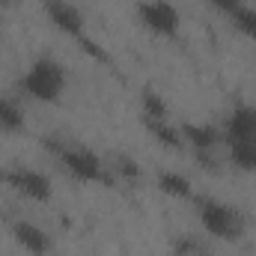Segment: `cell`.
<instances>
[{
    "mask_svg": "<svg viewBox=\"0 0 256 256\" xmlns=\"http://www.w3.org/2000/svg\"><path fill=\"white\" fill-rule=\"evenodd\" d=\"M182 128V140H185V149L196 152L200 161H208L212 155H218L224 149V134H220V126L214 122H179Z\"/></svg>",
    "mask_w": 256,
    "mask_h": 256,
    "instance_id": "7",
    "label": "cell"
},
{
    "mask_svg": "<svg viewBox=\"0 0 256 256\" xmlns=\"http://www.w3.org/2000/svg\"><path fill=\"white\" fill-rule=\"evenodd\" d=\"M0 30H3V0H0Z\"/></svg>",
    "mask_w": 256,
    "mask_h": 256,
    "instance_id": "19",
    "label": "cell"
},
{
    "mask_svg": "<svg viewBox=\"0 0 256 256\" xmlns=\"http://www.w3.org/2000/svg\"><path fill=\"white\" fill-rule=\"evenodd\" d=\"M194 214H196L200 226L212 238H218L224 244H236L248 232V220H244L242 208L232 206V202H226V200H220V196L194 194Z\"/></svg>",
    "mask_w": 256,
    "mask_h": 256,
    "instance_id": "2",
    "label": "cell"
},
{
    "mask_svg": "<svg viewBox=\"0 0 256 256\" xmlns=\"http://www.w3.org/2000/svg\"><path fill=\"white\" fill-rule=\"evenodd\" d=\"M224 155L238 173H256V143H224Z\"/></svg>",
    "mask_w": 256,
    "mask_h": 256,
    "instance_id": "14",
    "label": "cell"
},
{
    "mask_svg": "<svg viewBox=\"0 0 256 256\" xmlns=\"http://www.w3.org/2000/svg\"><path fill=\"white\" fill-rule=\"evenodd\" d=\"M110 170H114V176H122L128 182H140V176H143L140 164L131 155H116V167H110Z\"/></svg>",
    "mask_w": 256,
    "mask_h": 256,
    "instance_id": "16",
    "label": "cell"
},
{
    "mask_svg": "<svg viewBox=\"0 0 256 256\" xmlns=\"http://www.w3.org/2000/svg\"><path fill=\"white\" fill-rule=\"evenodd\" d=\"M0 182H6L18 196L33 200V202H48L54 196L51 179L42 170H33V167H9V170H0Z\"/></svg>",
    "mask_w": 256,
    "mask_h": 256,
    "instance_id": "5",
    "label": "cell"
},
{
    "mask_svg": "<svg viewBox=\"0 0 256 256\" xmlns=\"http://www.w3.org/2000/svg\"><path fill=\"white\" fill-rule=\"evenodd\" d=\"M179 256H208V254H200V250H188V254H179Z\"/></svg>",
    "mask_w": 256,
    "mask_h": 256,
    "instance_id": "18",
    "label": "cell"
},
{
    "mask_svg": "<svg viewBox=\"0 0 256 256\" xmlns=\"http://www.w3.org/2000/svg\"><path fill=\"white\" fill-rule=\"evenodd\" d=\"M140 116H146V120H173V110H170V102L155 86H146L140 92Z\"/></svg>",
    "mask_w": 256,
    "mask_h": 256,
    "instance_id": "13",
    "label": "cell"
},
{
    "mask_svg": "<svg viewBox=\"0 0 256 256\" xmlns=\"http://www.w3.org/2000/svg\"><path fill=\"white\" fill-rule=\"evenodd\" d=\"M54 158L66 173L80 185H114V170L86 143H54Z\"/></svg>",
    "mask_w": 256,
    "mask_h": 256,
    "instance_id": "3",
    "label": "cell"
},
{
    "mask_svg": "<svg viewBox=\"0 0 256 256\" xmlns=\"http://www.w3.org/2000/svg\"><path fill=\"white\" fill-rule=\"evenodd\" d=\"M134 15L137 24L155 39H173L182 30V12L173 0H137Z\"/></svg>",
    "mask_w": 256,
    "mask_h": 256,
    "instance_id": "4",
    "label": "cell"
},
{
    "mask_svg": "<svg viewBox=\"0 0 256 256\" xmlns=\"http://www.w3.org/2000/svg\"><path fill=\"white\" fill-rule=\"evenodd\" d=\"M230 24H232V30H236V33H242L244 39L256 42V6H254V3L238 6V9L230 15Z\"/></svg>",
    "mask_w": 256,
    "mask_h": 256,
    "instance_id": "15",
    "label": "cell"
},
{
    "mask_svg": "<svg viewBox=\"0 0 256 256\" xmlns=\"http://www.w3.org/2000/svg\"><path fill=\"white\" fill-rule=\"evenodd\" d=\"M24 128H27L24 108L15 98H9V96L0 92V131L3 134H24Z\"/></svg>",
    "mask_w": 256,
    "mask_h": 256,
    "instance_id": "12",
    "label": "cell"
},
{
    "mask_svg": "<svg viewBox=\"0 0 256 256\" xmlns=\"http://www.w3.org/2000/svg\"><path fill=\"white\" fill-rule=\"evenodd\" d=\"M140 120H143L146 134H149L158 146L173 149V152H182V149H185V140H182V128H179V122H173V120H146V116H140Z\"/></svg>",
    "mask_w": 256,
    "mask_h": 256,
    "instance_id": "10",
    "label": "cell"
},
{
    "mask_svg": "<svg viewBox=\"0 0 256 256\" xmlns=\"http://www.w3.org/2000/svg\"><path fill=\"white\" fill-rule=\"evenodd\" d=\"M155 188L170 196V200H194V182L185 173H176V170H158L155 173Z\"/></svg>",
    "mask_w": 256,
    "mask_h": 256,
    "instance_id": "11",
    "label": "cell"
},
{
    "mask_svg": "<svg viewBox=\"0 0 256 256\" xmlns=\"http://www.w3.org/2000/svg\"><path fill=\"white\" fill-rule=\"evenodd\" d=\"M206 3H208V6H212V9H214L218 15L230 18V15H232V12H236L238 6H244L248 0H206Z\"/></svg>",
    "mask_w": 256,
    "mask_h": 256,
    "instance_id": "17",
    "label": "cell"
},
{
    "mask_svg": "<svg viewBox=\"0 0 256 256\" xmlns=\"http://www.w3.org/2000/svg\"><path fill=\"white\" fill-rule=\"evenodd\" d=\"M18 86L36 104H60L66 98V90H68V72L57 57L39 54L21 72Z\"/></svg>",
    "mask_w": 256,
    "mask_h": 256,
    "instance_id": "1",
    "label": "cell"
},
{
    "mask_svg": "<svg viewBox=\"0 0 256 256\" xmlns=\"http://www.w3.org/2000/svg\"><path fill=\"white\" fill-rule=\"evenodd\" d=\"M9 236L27 256H51V250H54L51 232L45 226H39L36 220H24V218L9 220Z\"/></svg>",
    "mask_w": 256,
    "mask_h": 256,
    "instance_id": "9",
    "label": "cell"
},
{
    "mask_svg": "<svg viewBox=\"0 0 256 256\" xmlns=\"http://www.w3.org/2000/svg\"><path fill=\"white\" fill-rule=\"evenodd\" d=\"M224 143H256V104L238 102L220 122Z\"/></svg>",
    "mask_w": 256,
    "mask_h": 256,
    "instance_id": "8",
    "label": "cell"
},
{
    "mask_svg": "<svg viewBox=\"0 0 256 256\" xmlns=\"http://www.w3.org/2000/svg\"><path fill=\"white\" fill-rule=\"evenodd\" d=\"M0 214H3V208H0Z\"/></svg>",
    "mask_w": 256,
    "mask_h": 256,
    "instance_id": "20",
    "label": "cell"
},
{
    "mask_svg": "<svg viewBox=\"0 0 256 256\" xmlns=\"http://www.w3.org/2000/svg\"><path fill=\"white\" fill-rule=\"evenodd\" d=\"M42 12H45L48 24L68 39L86 36V15L74 0H42Z\"/></svg>",
    "mask_w": 256,
    "mask_h": 256,
    "instance_id": "6",
    "label": "cell"
}]
</instances>
